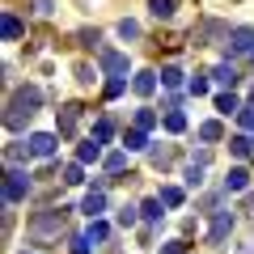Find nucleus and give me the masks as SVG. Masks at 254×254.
I'll return each instance as SVG.
<instances>
[{"mask_svg": "<svg viewBox=\"0 0 254 254\" xmlns=\"http://www.w3.org/2000/svg\"><path fill=\"white\" fill-rule=\"evenodd\" d=\"M38 110V89H17L9 102V115H4V123H9V131H17L21 119H30Z\"/></svg>", "mask_w": 254, "mask_h": 254, "instance_id": "f257e3e1", "label": "nucleus"}, {"mask_svg": "<svg viewBox=\"0 0 254 254\" xmlns=\"http://www.w3.org/2000/svg\"><path fill=\"white\" fill-rule=\"evenodd\" d=\"M26 190H30L26 174H21V170H9V178H4V203H17V199H26Z\"/></svg>", "mask_w": 254, "mask_h": 254, "instance_id": "f03ea898", "label": "nucleus"}, {"mask_svg": "<svg viewBox=\"0 0 254 254\" xmlns=\"http://www.w3.org/2000/svg\"><path fill=\"white\" fill-rule=\"evenodd\" d=\"M98 64H102V72H106V76H123L127 72V55H119V51H102Z\"/></svg>", "mask_w": 254, "mask_h": 254, "instance_id": "7ed1b4c3", "label": "nucleus"}, {"mask_svg": "<svg viewBox=\"0 0 254 254\" xmlns=\"http://www.w3.org/2000/svg\"><path fill=\"white\" fill-rule=\"evenodd\" d=\"M229 229H233V212H216V220H212V229H208V242H212V246L225 242Z\"/></svg>", "mask_w": 254, "mask_h": 254, "instance_id": "20e7f679", "label": "nucleus"}, {"mask_svg": "<svg viewBox=\"0 0 254 254\" xmlns=\"http://www.w3.org/2000/svg\"><path fill=\"white\" fill-rule=\"evenodd\" d=\"M229 43H233V51H237V55L254 51V30H250V26H237L233 34H229Z\"/></svg>", "mask_w": 254, "mask_h": 254, "instance_id": "39448f33", "label": "nucleus"}, {"mask_svg": "<svg viewBox=\"0 0 254 254\" xmlns=\"http://www.w3.org/2000/svg\"><path fill=\"white\" fill-rule=\"evenodd\" d=\"M76 123H81V106H64L60 110V136H76Z\"/></svg>", "mask_w": 254, "mask_h": 254, "instance_id": "423d86ee", "label": "nucleus"}, {"mask_svg": "<svg viewBox=\"0 0 254 254\" xmlns=\"http://www.w3.org/2000/svg\"><path fill=\"white\" fill-rule=\"evenodd\" d=\"M30 153H34V157H51L55 153V136H47V131L30 136Z\"/></svg>", "mask_w": 254, "mask_h": 254, "instance_id": "0eeeda50", "label": "nucleus"}, {"mask_svg": "<svg viewBox=\"0 0 254 254\" xmlns=\"http://www.w3.org/2000/svg\"><path fill=\"white\" fill-rule=\"evenodd\" d=\"M85 212H89V216H102V212H106V195H102V187L98 190H89V195H85V203H81Z\"/></svg>", "mask_w": 254, "mask_h": 254, "instance_id": "6e6552de", "label": "nucleus"}, {"mask_svg": "<svg viewBox=\"0 0 254 254\" xmlns=\"http://www.w3.org/2000/svg\"><path fill=\"white\" fill-rule=\"evenodd\" d=\"M55 229H60V212H47V216H38V220H34V237L55 233Z\"/></svg>", "mask_w": 254, "mask_h": 254, "instance_id": "1a4fd4ad", "label": "nucleus"}, {"mask_svg": "<svg viewBox=\"0 0 254 254\" xmlns=\"http://www.w3.org/2000/svg\"><path fill=\"white\" fill-rule=\"evenodd\" d=\"M212 76H216L220 85H237V76H242V72H237L233 64H216V68H212Z\"/></svg>", "mask_w": 254, "mask_h": 254, "instance_id": "9d476101", "label": "nucleus"}, {"mask_svg": "<svg viewBox=\"0 0 254 254\" xmlns=\"http://www.w3.org/2000/svg\"><path fill=\"white\" fill-rule=\"evenodd\" d=\"M98 144H102V140H93V136H89V140H85L81 148H76V157H81V165H85V161H98V157H102V148H98Z\"/></svg>", "mask_w": 254, "mask_h": 254, "instance_id": "9b49d317", "label": "nucleus"}, {"mask_svg": "<svg viewBox=\"0 0 254 254\" xmlns=\"http://www.w3.org/2000/svg\"><path fill=\"white\" fill-rule=\"evenodd\" d=\"M131 89H136V93H140V98H148V93H153V89H157V76H153V72H140V76H136V81H131Z\"/></svg>", "mask_w": 254, "mask_h": 254, "instance_id": "f8f14e48", "label": "nucleus"}, {"mask_svg": "<svg viewBox=\"0 0 254 254\" xmlns=\"http://www.w3.org/2000/svg\"><path fill=\"white\" fill-rule=\"evenodd\" d=\"M246 187H250V174H246V170H233L225 178V190H246Z\"/></svg>", "mask_w": 254, "mask_h": 254, "instance_id": "ddd939ff", "label": "nucleus"}, {"mask_svg": "<svg viewBox=\"0 0 254 254\" xmlns=\"http://www.w3.org/2000/svg\"><path fill=\"white\" fill-rule=\"evenodd\" d=\"M127 153H140V148H148V140H144V127H136V131H127Z\"/></svg>", "mask_w": 254, "mask_h": 254, "instance_id": "4468645a", "label": "nucleus"}, {"mask_svg": "<svg viewBox=\"0 0 254 254\" xmlns=\"http://www.w3.org/2000/svg\"><path fill=\"white\" fill-rule=\"evenodd\" d=\"M216 110H220V115H237V110H242V102H237L233 93H220V98H216Z\"/></svg>", "mask_w": 254, "mask_h": 254, "instance_id": "2eb2a0df", "label": "nucleus"}, {"mask_svg": "<svg viewBox=\"0 0 254 254\" xmlns=\"http://www.w3.org/2000/svg\"><path fill=\"white\" fill-rule=\"evenodd\" d=\"M187 127V115H182L178 106H170V115H165V131H182Z\"/></svg>", "mask_w": 254, "mask_h": 254, "instance_id": "dca6fc26", "label": "nucleus"}, {"mask_svg": "<svg viewBox=\"0 0 254 254\" xmlns=\"http://www.w3.org/2000/svg\"><path fill=\"white\" fill-rule=\"evenodd\" d=\"M229 148H233V157H250V153H254V140L233 136V140H229Z\"/></svg>", "mask_w": 254, "mask_h": 254, "instance_id": "f3484780", "label": "nucleus"}, {"mask_svg": "<svg viewBox=\"0 0 254 254\" xmlns=\"http://www.w3.org/2000/svg\"><path fill=\"white\" fill-rule=\"evenodd\" d=\"M0 34H4V38H17V34H21V21L13 17V13H4V21H0Z\"/></svg>", "mask_w": 254, "mask_h": 254, "instance_id": "a211bd4d", "label": "nucleus"}, {"mask_svg": "<svg viewBox=\"0 0 254 254\" xmlns=\"http://www.w3.org/2000/svg\"><path fill=\"white\" fill-rule=\"evenodd\" d=\"M157 199H161L165 208H178V203H182V190H178V187H161V195H157Z\"/></svg>", "mask_w": 254, "mask_h": 254, "instance_id": "6ab92c4d", "label": "nucleus"}, {"mask_svg": "<svg viewBox=\"0 0 254 254\" xmlns=\"http://www.w3.org/2000/svg\"><path fill=\"white\" fill-rule=\"evenodd\" d=\"M106 233H110V229H106V225H102V220H98V216H93V225H89V229H85V237H89V242H106Z\"/></svg>", "mask_w": 254, "mask_h": 254, "instance_id": "aec40b11", "label": "nucleus"}, {"mask_svg": "<svg viewBox=\"0 0 254 254\" xmlns=\"http://www.w3.org/2000/svg\"><path fill=\"white\" fill-rule=\"evenodd\" d=\"M136 212H140V208L123 203V208H119V225H123V229H131V225H136Z\"/></svg>", "mask_w": 254, "mask_h": 254, "instance_id": "412c9836", "label": "nucleus"}, {"mask_svg": "<svg viewBox=\"0 0 254 254\" xmlns=\"http://www.w3.org/2000/svg\"><path fill=\"white\" fill-rule=\"evenodd\" d=\"M140 216L144 220H161V199H148L144 208H140Z\"/></svg>", "mask_w": 254, "mask_h": 254, "instance_id": "4be33fe9", "label": "nucleus"}, {"mask_svg": "<svg viewBox=\"0 0 254 254\" xmlns=\"http://www.w3.org/2000/svg\"><path fill=\"white\" fill-rule=\"evenodd\" d=\"M153 123H157V115H153L148 106H140V110H136V127H144V131H148Z\"/></svg>", "mask_w": 254, "mask_h": 254, "instance_id": "5701e85b", "label": "nucleus"}, {"mask_svg": "<svg viewBox=\"0 0 254 254\" xmlns=\"http://www.w3.org/2000/svg\"><path fill=\"white\" fill-rule=\"evenodd\" d=\"M115 136V127H110V119H102V123H93V140H110Z\"/></svg>", "mask_w": 254, "mask_h": 254, "instance_id": "b1692460", "label": "nucleus"}, {"mask_svg": "<svg viewBox=\"0 0 254 254\" xmlns=\"http://www.w3.org/2000/svg\"><path fill=\"white\" fill-rule=\"evenodd\" d=\"M153 17H174V0H153Z\"/></svg>", "mask_w": 254, "mask_h": 254, "instance_id": "393cba45", "label": "nucleus"}, {"mask_svg": "<svg viewBox=\"0 0 254 254\" xmlns=\"http://www.w3.org/2000/svg\"><path fill=\"white\" fill-rule=\"evenodd\" d=\"M123 165H127V153H110V157H106V170H110V174H119Z\"/></svg>", "mask_w": 254, "mask_h": 254, "instance_id": "a878e982", "label": "nucleus"}, {"mask_svg": "<svg viewBox=\"0 0 254 254\" xmlns=\"http://www.w3.org/2000/svg\"><path fill=\"white\" fill-rule=\"evenodd\" d=\"M199 182H203V165L195 161V165H190V170H187V187H199Z\"/></svg>", "mask_w": 254, "mask_h": 254, "instance_id": "bb28decb", "label": "nucleus"}, {"mask_svg": "<svg viewBox=\"0 0 254 254\" xmlns=\"http://www.w3.org/2000/svg\"><path fill=\"white\" fill-rule=\"evenodd\" d=\"M161 85H170V89H174V85H182V72H178V68H165V72H161Z\"/></svg>", "mask_w": 254, "mask_h": 254, "instance_id": "cd10ccee", "label": "nucleus"}, {"mask_svg": "<svg viewBox=\"0 0 254 254\" xmlns=\"http://www.w3.org/2000/svg\"><path fill=\"white\" fill-rule=\"evenodd\" d=\"M237 119H242L246 131H254V106H242V110H237Z\"/></svg>", "mask_w": 254, "mask_h": 254, "instance_id": "c85d7f7f", "label": "nucleus"}, {"mask_svg": "<svg viewBox=\"0 0 254 254\" xmlns=\"http://www.w3.org/2000/svg\"><path fill=\"white\" fill-rule=\"evenodd\" d=\"M123 89H127V81H123V76H115V81L106 85V98H119V93H123Z\"/></svg>", "mask_w": 254, "mask_h": 254, "instance_id": "c756f323", "label": "nucleus"}, {"mask_svg": "<svg viewBox=\"0 0 254 254\" xmlns=\"http://www.w3.org/2000/svg\"><path fill=\"white\" fill-rule=\"evenodd\" d=\"M199 136H203V140H220V123H203Z\"/></svg>", "mask_w": 254, "mask_h": 254, "instance_id": "7c9ffc66", "label": "nucleus"}, {"mask_svg": "<svg viewBox=\"0 0 254 254\" xmlns=\"http://www.w3.org/2000/svg\"><path fill=\"white\" fill-rule=\"evenodd\" d=\"M190 93H195V98H199V93H208V81H203V76H190V85H187Z\"/></svg>", "mask_w": 254, "mask_h": 254, "instance_id": "2f4dec72", "label": "nucleus"}, {"mask_svg": "<svg viewBox=\"0 0 254 254\" xmlns=\"http://www.w3.org/2000/svg\"><path fill=\"white\" fill-rule=\"evenodd\" d=\"M119 34H123V38H136L140 26H136V21H119Z\"/></svg>", "mask_w": 254, "mask_h": 254, "instance_id": "473e14b6", "label": "nucleus"}, {"mask_svg": "<svg viewBox=\"0 0 254 254\" xmlns=\"http://www.w3.org/2000/svg\"><path fill=\"white\" fill-rule=\"evenodd\" d=\"M64 182H72V187H76V182H85L81 178V165H68V170H64Z\"/></svg>", "mask_w": 254, "mask_h": 254, "instance_id": "72a5a7b5", "label": "nucleus"}, {"mask_svg": "<svg viewBox=\"0 0 254 254\" xmlns=\"http://www.w3.org/2000/svg\"><path fill=\"white\" fill-rule=\"evenodd\" d=\"M161 254H187V242H170V246H161Z\"/></svg>", "mask_w": 254, "mask_h": 254, "instance_id": "f704fd0d", "label": "nucleus"}, {"mask_svg": "<svg viewBox=\"0 0 254 254\" xmlns=\"http://www.w3.org/2000/svg\"><path fill=\"white\" fill-rule=\"evenodd\" d=\"M250 102H254V93H250Z\"/></svg>", "mask_w": 254, "mask_h": 254, "instance_id": "c9c22d12", "label": "nucleus"}]
</instances>
